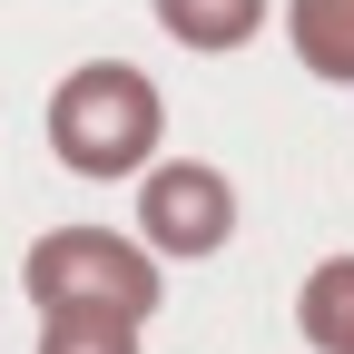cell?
Returning <instances> with one entry per match:
<instances>
[{
  "mask_svg": "<svg viewBox=\"0 0 354 354\" xmlns=\"http://www.w3.org/2000/svg\"><path fill=\"white\" fill-rule=\"evenodd\" d=\"M167 138V99L128 59H79L50 88V148L69 177H138Z\"/></svg>",
  "mask_w": 354,
  "mask_h": 354,
  "instance_id": "1",
  "label": "cell"
},
{
  "mask_svg": "<svg viewBox=\"0 0 354 354\" xmlns=\"http://www.w3.org/2000/svg\"><path fill=\"white\" fill-rule=\"evenodd\" d=\"M20 286L30 305H109V315L148 325L158 305V256L118 227H50L30 256H20Z\"/></svg>",
  "mask_w": 354,
  "mask_h": 354,
  "instance_id": "2",
  "label": "cell"
},
{
  "mask_svg": "<svg viewBox=\"0 0 354 354\" xmlns=\"http://www.w3.org/2000/svg\"><path fill=\"white\" fill-rule=\"evenodd\" d=\"M138 246L148 256H216L236 236V187L207 158H148L138 167Z\"/></svg>",
  "mask_w": 354,
  "mask_h": 354,
  "instance_id": "3",
  "label": "cell"
},
{
  "mask_svg": "<svg viewBox=\"0 0 354 354\" xmlns=\"http://www.w3.org/2000/svg\"><path fill=\"white\" fill-rule=\"evenodd\" d=\"M158 30L177 39V50H246V39L266 30V0H158Z\"/></svg>",
  "mask_w": 354,
  "mask_h": 354,
  "instance_id": "4",
  "label": "cell"
},
{
  "mask_svg": "<svg viewBox=\"0 0 354 354\" xmlns=\"http://www.w3.org/2000/svg\"><path fill=\"white\" fill-rule=\"evenodd\" d=\"M295 335L315 354H344L354 344V256H325L315 276L295 286Z\"/></svg>",
  "mask_w": 354,
  "mask_h": 354,
  "instance_id": "5",
  "label": "cell"
},
{
  "mask_svg": "<svg viewBox=\"0 0 354 354\" xmlns=\"http://www.w3.org/2000/svg\"><path fill=\"white\" fill-rule=\"evenodd\" d=\"M286 39L315 79H354V0H286Z\"/></svg>",
  "mask_w": 354,
  "mask_h": 354,
  "instance_id": "6",
  "label": "cell"
},
{
  "mask_svg": "<svg viewBox=\"0 0 354 354\" xmlns=\"http://www.w3.org/2000/svg\"><path fill=\"white\" fill-rule=\"evenodd\" d=\"M39 354H138V325L109 305H50L39 315Z\"/></svg>",
  "mask_w": 354,
  "mask_h": 354,
  "instance_id": "7",
  "label": "cell"
},
{
  "mask_svg": "<svg viewBox=\"0 0 354 354\" xmlns=\"http://www.w3.org/2000/svg\"><path fill=\"white\" fill-rule=\"evenodd\" d=\"M344 354H354V344H344Z\"/></svg>",
  "mask_w": 354,
  "mask_h": 354,
  "instance_id": "8",
  "label": "cell"
}]
</instances>
